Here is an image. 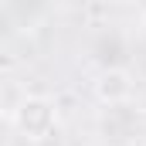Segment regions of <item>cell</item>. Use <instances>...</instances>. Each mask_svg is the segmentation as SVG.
<instances>
[{
  "label": "cell",
  "mask_w": 146,
  "mask_h": 146,
  "mask_svg": "<svg viewBox=\"0 0 146 146\" xmlns=\"http://www.w3.org/2000/svg\"><path fill=\"white\" fill-rule=\"evenodd\" d=\"M58 126V106L48 99V95H27L17 109H14V129L31 139V143H41L54 133Z\"/></svg>",
  "instance_id": "cell-1"
},
{
  "label": "cell",
  "mask_w": 146,
  "mask_h": 146,
  "mask_svg": "<svg viewBox=\"0 0 146 146\" xmlns=\"http://www.w3.org/2000/svg\"><path fill=\"white\" fill-rule=\"evenodd\" d=\"M95 99L106 102V106H122L133 99V75L126 68H106V72L95 75Z\"/></svg>",
  "instance_id": "cell-2"
},
{
  "label": "cell",
  "mask_w": 146,
  "mask_h": 146,
  "mask_svg": "<svg viewBox=\"0 0 146 146\" xmlns=\"http://www.w3.org/2000/svg\"><path fill=\"white\" fill-rule=\"evenodd\" d=\"M0 3H3V0H0Z\"/></svg>",
  "instance_id": "cell-3"
}]
</instances>
